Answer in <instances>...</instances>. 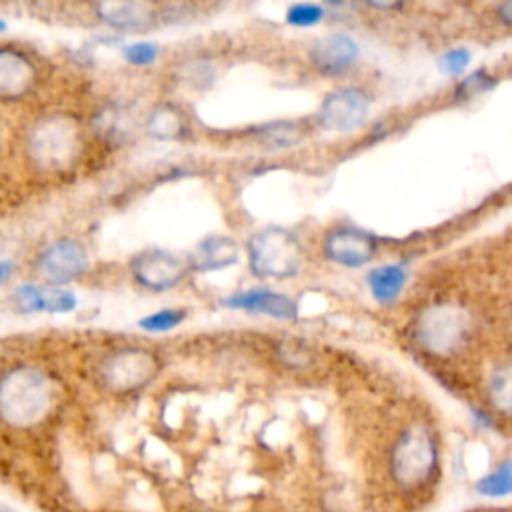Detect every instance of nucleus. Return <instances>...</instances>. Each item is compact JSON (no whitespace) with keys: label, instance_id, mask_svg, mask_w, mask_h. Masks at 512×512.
Instances as JSON below:
<instances>
[{"label":"nucleus","instance_id":"f8f14e48","mask_svg":"<svg viewBox=\"0 0 512 512\" xmlns=\"http://www.w3.org/2000/svg\"><path fill=\"white\" fill-rule=\"evenodd\" d=\"M222 306L252 314H264L276 320H296L298 316V306L292 298L268 288H254L230 294L222 300Z\"/></svg>","mask_w":512,"mask_h":512},{"label":"nucleus","instance_id":"bb28decb","mask_svg":"<svg viewBox=\"0 0 512 512\" xmlns=\"http://www.w3.org/2000/svg\"><path fill=\"white\" fill-rule=\"evenodd\" d=\"M76 296L64 288H46V312H72Z\"/></svg>","mask_w":512,"mask_h":512},{"label":"nucleus","instance_id":"2eb2a0df","mask_svg":"<svg viewBox=\"0 0 512 512\" xmlns=\"http://www.w3.org/2000/svg\"><path fill=\"white\" fill-rule=\"evenodd\" d=\"M96 16L116 30H142L152 22L154 10L146 2H100Z\"/></svg>","mask_w":512,"mask_h":512},{"label":"nucleus","instance_id":"aec40b11","mask_svg":"<svg viewBox=\"0 0 512 512\" xmlns=\"http://www.w3.org/2000/svg\"><path fill=\"white\" fill-rule=\"evenodd\" d=\"M186 312L184 310H176V308H164L158 312H152L144 318L138 320V326L144 332H168L174 330L178 324H182Z\"/></svg>","mask_w":512,"mask_h":512},{"label":"nucleus","instance_id":"393cba45","mask_svg":"<svg viewBox=\"0 0 512 512\" xmlns=\"http://www.w3.org/2000/svg\"><path fill=\"white\" fill-rule=\"evenodd\" d=\"M470 64V50L468 48H452L446 50L440 58H438V68L446 74V76H458L462 74Z\"/></svg>","mask_w":512,"mask_h":512},{"label":"nucleus","instance_id":"6ab92c4d","mask_svg":"<svg viewBox=\"0 0 512 512\" xmlns=\"http://www.w3.org/2000/svg\"><path fill=\"white\" fill-rule=\"evenodd\" d=\"M488 398L500 414L512 416V360L494 370L488 382Z\"/></svg>","mask_w":512,"mask_h":512},{"label":"nucleus","instance_id":"0eeeda50","mask_svg":"<svg viewBox=\"0 0 512 512\" xmlns=\"http://www.w3.org/2000/svg\"><path fill=\"white\" fill-rule=\"evenodd\" d=\"M90 258L82 242L74 238H60L50 242L38 254V274L52 288H60L76 280L88 268Z\"/></svg>","mask_w":512,"mask_h":512},{"label":"nucleus","instance_id":"1a4fd4ad","mask_svg":"<svg viewBox=\"0 0 512 512\" xmlns=\"http://www.w3.org/2000/svg\"><path fill=\"white\" fill-rule=\"evenodd\" d=\"M130 270L142 288L162 292L180 284L190 268L184 260L162 248H148L132 258Z\"/></svg>","mask_w":512,"mask_h":512},{"label":"nucleus","instance_id":"a878e982","mask_svg":"<svg viewBox=\"0 0 512 512\" xmlns=\"http://www.w3.org/2000/svg\"><path fill=\"white\" fill-rule=\"evenodd\" d=\"M122 54L134 66H148L158 58V48L152 42H134L124 46Z\"/></svg>","mask_w":512,"mask_h":512},{"label":"nucleus","instance_id":"f257e3e1","mask_svg":"<svg viewBox=\"0 0 512 512\" xmlns=\"http://www.w3.org/2000/svg\"><path fill=\"white\" fill-rule=\"evenodd\" d=\"M54 398V382L36 366H14L0 376V420L12 428L40 424Z\"/></svg>","mask_w":512,"mask_h":512},{"label":"nucleus","instance_id":"c756f323","mask_svg":"<svg viewBox=\"0 0 512 512\" xmlns=\"http://www.w3.org/2000/svg\"><path fill=\"white\" fill-rule=\"evenodd\" d=\"M6 30V22L0 18V32H4Z\"/></svg>","mask_w":512,"mask_h":512},{"label":"nucleus","instance_id":"a211bd4d","mask_svg":"<svg viewBox=\"0 0 512 512\" xmlns=\"http://www.w3.org/2000/svg\"><path fill=\"white\" fill-rule=\"evenodd\" d=\"M476 492L484 498L512 496V458L502 460L476 482Z\"/></svg>","mask_w":512,"mask_h":512},{"label":"nucleus","instance_id":"7c9ffc66","mask_svg":"<svg viewBox=\"0 0 512 512\" xmlns=\"http://www.w3.org/2000/svg\"><path fill=\"white\" fill-rule=\"evenodd\" d=\"M194 512H214V510H194Z\"/></svg>","mask_w":512,"mask_h":512},{"label":"nucleus","instance_id":"f03ea898","mask_svg":"<svg viewBox=\"0 0 512 512\" xmlns=\"http://www.w3.org/2000/svg\"><path fill=\"white\" fill-rule=\"evenodd\" d=\"M438 466V444L426 424L406 426L394 440L388 468L394 484L402 490H418L430 482Z\"/></svg>","mask_w":512,"mask_h":512},{"label":"nucleus","instance_id":"20e7f679","mask_svg":"<svg viewBox=\"0 0 512 512\" xmlns=\"http://www.w3.org/2000/svg\"><path fill=\"white\" fill-rule=\"evenodd\" d=\"M248 264L258 278H292L302 264V246L288 228L266 226L248 240Z\"/></svg>","mask_w":512,"mask_h":512},{"label":"nucleus","instance_id":"b1692460","mask_svg":"<svg viewBox=\"0 0 512 512\" xmlns=\"http://www.w3.org/2000/svg\"><path fill=\"white\" fill-rule=\"evenodd\" d=\"M262 136L268 144H274V146H292L298 142L300 138V130L296 124L292 122H276V124H270L262 130Z\"/></svg>","mask_w":512,"mask_h":512},{"label":"nucleus","instance_id":"7ed1b4c3","mask_svg":"<svg viewBox=\"0 0 512 512\" xmlns=\"http://www.w3.org/2000/svg\"><path fill=\"white\" fill-rule=\"evenodd\" d=\"M80 128L68 114L54 112L38 118L26 136V152L42 170H64L80 152Z\"/></svg>","mask_w":512,"mask_h":512},{"label":"nucleus","instance_id":"39448f33","mask_svg":"<svg viewBox=\"0 0 512 512\" xmlns=\"http://www.w3.org/2000/svg\"><path fill=\"white\" fill-rule=\"evenodd\" d=\"M472 320L468 312L450 302H440L426 308L416 322V338L434 354L458 352L470 336Z\"/></svg>","mask_w":512,"mask_h":512},{"label":"nucleus","instance_id":"2f4dec72","mask_svg":"<svg viewBox=\"0 0 512 512\" xmlns=\"http://www.w3.org/2000/svg\"><path fill=\"white\" fill-rule=\"evenodd\" d=\"M0 512H6V510H2V508H0Z\"/></svg>","mask_w":512,"mask_h":512},{"label":"nucleus","instance_id":"423d86ee","mask_svg":"<svg viewBox=\"0 0 512 512\" xmlns=\"http://www.w3.org/2000/svg\"><path fill=\"white\" fill-rule=\"evenodd\" d=\"M160 362L156 354L144 348H122L110 352L98 372L100 382L112 390V392H134L144 388L156 374H158Z\"/></svg>","mask_w":512,"mask_h":512},{"label":"nucleus","instance_id":"c85d7f7f","mask_svg":"<svg viewBox=\"0 0 512 512\" xmlns=\"http://www.w3.org/2000/svg\"><path fill=\"white\" fill-rule=\"evenodd\" d=\"M8 274V264H0V282L6 278Z\"/></svg>","mask_w":512,"mask_h":512},{"label":"nucleus","instance_id":"6e6552de","mask_svg":"<svg viewBox=\"0 0 512 512\" xmlns=\"http://www.w3.org/2000/svg\"><path fill=\"white\" fill-rule=\"evenodd\" d=\"M370 112V98L362 88L342 86L326 94L318 108V124L332 132H350L364 124Z\"/></svg>","mask_w":512,"mask_h":512},{"label":"nucleus","instance_id":"9d476101","mask_svg":"<svg viewBox=\"0 0 512 512\" xmlns=\"http://www.w3.org/2000/svg\"><path fill=\"white\" fill-rule=\"evenodd\" d=\"M324 256L346 268L368 264L376 252V240L356 226H336L324 236Z\"/></svg>","mask_w":512,"mask_h":512},{"label":"nucleus","instance_id":"4be33fe9","mask_svg":"<svg viewBox=\"0 0 512 512\" xmlns=\"http://www.w3.org/2000/svg\"><path fill=\"white\" fill-rule=\"evenodd\" d=\"M496 84V78L490 76L486 70H476L468 74L464 80H460L454 96L456 98H474L484 92H488Z\"/></svg>","mask_w":512,"mask_h":512},{"label":"nucleus","instance_id":"ddd939ff","mask_svg":"<svg viewBox=\"0 0 512 512\" xmlns=\"http://www.w3.org/2000/svg\"><path fill=\"white\" fill-rule=\"evenodd\" d=\"M38 80L36 64L16 48H0V98L16 100L26 96Z\"/></svg>","mask_w":512,"mask_h":512},{"label":"nucleus","instance_id":"dca6fc26","mask_svg":"<svg viewBox=\"0 0 512 512\" xmlns=\"http://www.w3.org/2000/svg\"><path fill=\"white\" fill-rule=\"evenodd\" d=\"M366 280L372 296L380 304H390L400 296L406 284V270L400 264H384L370 270Z\"/></svg>","mask_w":512,"mask_h":512},{"label":"nucleus","instance_id":"cd10ccee","mask_svg":"<svg viewBox=\"0 0 512 512\" xmlns=\"http://www.w3.org/2000/svg\"><path fill=\"white\" fill-rule=\"evenodd\" d=\"M498 18H500L502 24L512 26V2H506V4L498 6Z\"/></svg>","mask_w":512,"mask_h":512},{"label":"nucleus","instance_id":"9b49d317","mask_svg":"<svg viewBox=\"0 0 512 512\" xmlns=\"http://www.w3.org/2000/svg\"><path fill=\"white\" fill-rule=\"evenodd\" d=\"M360 46L358 42L342 32L326 34L318 38L310 50L312 66L324 76H342L358 60Z\"/></svg>","mask_w":512,"mask_h":512},{"label":"nucleus","instance_id":"f3484780","mask_svg":"<svg viewBox=\"0 0 512 512\" xmlns=\"http://www.w3.org/2000/svg\"><path fill=\"white\" fill-rule=\"evenodd\" d=\"M146 130L156 140H180L186 134V120L176 106L162 104L150 112Z\"/></svg>","mask_w":512,"mask_h":512},{"label":"nucleus","instance_id":"5701e85b","mask_svg":"<svg viewBox=\"0 0 512 512\" xmlns=\"http://www.w3.org/2000/svg\"><path fill=\"white\" fill-rule=\"evenodd\" d=\"M14 300L24 312L46 310V288H40L36 284H22L16 288Z\"/></svg>","mask_w":512,"mask_h":512},{"label":"nucleus","instance_id":"412c9836","mask_svg":"<svg viewBox=\"0 0 512 512\" xmlns=\"http://www.w3.org/2000/svg\"><path fill=\"white\" fill-rule=\"evenodd\" d=\"M324 18V8L312 2H298L286 10V22L296 28L316 26Z\"/></svg>","mask_w":512,"mask_h":512},{"label":"nucleus","instance_id":"4468645a","mask_svg":"<svg viewBox=\"0 0 512 512\" xmlns=\"http://www.w3.org/2000/svg\"><path fill=\"white\" fill-rule=\"evenodd\" d=\"M238 260L236 242L228 236H208L188 254V268L196 272L224 270Z\"/></svg>","mask_w":512,"mask_h":512}]
</instances>
